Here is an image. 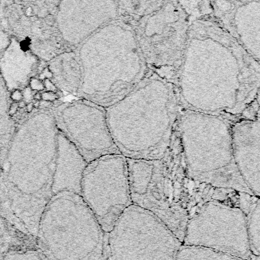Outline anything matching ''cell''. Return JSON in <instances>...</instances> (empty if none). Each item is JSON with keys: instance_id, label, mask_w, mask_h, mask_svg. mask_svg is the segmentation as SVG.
I'll return each mask as SVG.
<instances>
[{"instance_id": "cell-1", "label": "cell", "mask_w": 260, "mask_h": 260, "mask_svg": "<svg viewBox=\"0 0 260 260\" xmlns=\"http://www.w3.org/2000/svg\"><path fill=\"white\" fill-rule=\"evenodd\" d=\"M175 85L183 108L237 122L259 97V61L215 22L191 20Z\"/></svg>"}, {"instance_id": "cell-2", "label": "cell", "mask_w": 260, "mask_h": 260, "mask_svg": "<svg viewBox=\"0 0 260 260\" xmlns=\"http://www.w3.org/2000/svg\"><path fill=\"white\" fill-rule=\"evenodd\" d=\"M127 164L133 205L156 217L181 243L188 220L205 203L219 201L239 207L243 192L213 187L189 176L178 125L162 159H127Z\"/></svg>"}, {"instance_id": "cell-3", "label": "cell", "mask_w": 260, "mask_h": 260, "mask_svg": "<svg viewBox=\"0 0 260 260\" xmlns=\"http://www.w3.org/2000/svg\"><path fill=\"white\" fill-rule=\"evenodd\" d=\"M180 110L175 84L149 70L132 91L105 108L120 154L131 160L162 159L175 134Z\"/></svg>"}, {"instance_id": "cell-4", "label": "cell", "mask_w": 260, "mask_h": 260, "mask_svg": "<svg viewBox=\"0 0 260 260\" xmlns=\"http://www.w3.org/2000/svg\"><path fill=\"white\" fill-rule=\"evenodd\" d=\"M80 59L82 92L105 108L132 91L149 72L132 29L120 18L85 39Z\"/></svg>"}, {"instance_id": "cell-5", "label": "cell", "mask_w": 260, "mask_h": 260, "mask_svg": "<svg viewBox=\"0 0 260 260\" xmlns=\"http://www.w3.org/2000/svg\"><path fill=\"white\" fill-rule=\"evenodd\" d=\"M118 18L134 32L149 70L175 84L191 19L179 1H118Z\"/></svg>"}, {"instance_id": "cell-6", "label": "cell", "mask_w": 260, "mask_h": 260, "mask_svg": "<svg viewBox=\"0 0 260 260\" xmlns=\"http://www.w3.org/2000/svg\"><path fill=\"white\" fill-rule=\"evenodd\" d=\"M232 124L221 117L181 107L178 130L186 169L197 182L253 195L234 162Z\"/></svg>"}, {"instance_id": "cell-7", "label": "cell", "mask_w": 260, "mask_h": 260, "mask_svg": "<svg viewBox=\"0 0 260 260\" xmlns=\"http://www.w3.org/2000/svg\"><path fill=\"white\" fill-rule=\"evenodd\" d=\"M105 233L80 195H54L43 212L36 243L47 260H104Z\"/></svg>"}, {"instance_id": "cell-8", "label": "cell", "mask_w": 260, "mask_h": 260, "mask_svg": "<svg viewBox=\"0 0 260 260\" xmlns=\"http://www.w3.org/2000/svg\"><path fill=\"white\" fill-rule=\"evenodd\" d=\"M181 245L161 220L132 205L105 234L104 260H176Z\"/></svg>"}, {"instance_id": "cell-9", "label": "cell", "mask_w": 260, "mask_h": 260, "mask_svg": "<svg viewBox=\"0 0 260 260\" xmlns=\"http://www.w3.org/2000/svg\"><path fill=\"white\" fill-rule=\"evenodd\" d=\"M80 195L103 231H112L120 217L133 205L125 157L107 155L89 162L82 176Z\"/></svg>"}, {"instance_id": "cell-10", "label": "cell", "mask_w": 260, "mask_h": 260, "mask_svg": "<svg viewBox=\"0 0 260 260\" xmlns=\"http://www.w3.org/2000/svg\"><path fill=\"white\" fill-rule=\"evenodd\" d=\"M182 244L208 248L247 260L251 253L245 214L236 205L205 203L188 220Z\"/></svg>"}, {"instance_id": "cell-11", "label": "cell", "mask_w": 260, "mask_h": 260, "mask_svg": "<svg viewBox=\"0 0 260 260\" xmlns=\"http://www.w3.org/2000/svg\"><path fill=\"white\" fill-rule=\"evenodd\" d=\"M206 18L260 62V1H209Z\"/></svg>"}, {"instance_id": "cell-12", "label": "cell", "mask_w": 260, "mask_h": 260, "mask_svg": "<svg viewBox=\"0 0 260 260\" xmlns=\"http://www.w3.org/2000/svg\"><path fill=\"white\" fill-rule=\"evenodd\" d=\"M76 139L77 150L89 162L107 155L120 154L112 139L105 108L89 101L76 106Z\"/></svg>"}, {"instance_id": "cell-13", "label": "cell", "mask_w": 260, "mask_h": 260, "mask_svg": "<svg viewBox=\"0 0 260 260\" xmlns=\"http://www.w3.org/2000/svg\"><path fill=\"white\" fill-rule=\"evenodd\" d=\"M234 162L249 191L259 197L260 122L240 120L231 126Z\"/></svg>"}, {"instance_id": "cell-14", "label": "cell", "mask_w": 260, "mask_h": 260, "mask_svg": "<svg viewBox=\"0 0 260 260\" xmlns=\"http://www.w3.org/2000/svg\"><path fill=\"white\" fill-rule=\"evenodd\" d=\"M260 203L259 197L242 193L241 210L246 216V230L251 254L259 256L260 253Z\"/></svg>"}, {"instance_id": "cell-15", "label": "cell", "mask_w": 260, "mask_h": 260, "mask_svg": "<svg viewBox=\"0 0 260 260\" xmlns=\"http://www.w3.org/2000/svg\"><path fill=\"white\" fill-rule=\"evenodd\" d=\"M38 249L36 239L17 229L0 214V258L12 251Z\"/></svg>"}, {"instance_id": "cell-16", "label": "cell", "mask_w": 260, "mask_h": 260, "mask_svg": "<svg viewBox=\"0 0 260 260\" xmlns=\"http://www.w3.org/2000/svg\"><path fill=\"white\" fill-rule=\"evenodd\" d=\"M176 260H244L208 248L201 246L181 245ZM248 260V259H247Z\"/></svg>"}, {"instance_id": "cell-17", "label": "cell", "mask_w": 260, "mask_h": 260, "mask_svg": "<svg viewBox=\"0 0 260 260\" xmlns=\"http://www.w3.org/2000/svg\"><path fill=\"white\" fill-rule=\"evenodd\" d=\"M0 260H47V259L38 249H36L12 251L2 256Z\"/></svg>"}, {"instance_id": "cell-18", "label": "cell", "mask_w": 260, "mask_h": 260, "mask_svg": "<svg viewBox=\"0 0 260 260\" xmlns=\"http://www.w3.org/2000/svg\"><path fill=\"white\" fill-rule=\"evenodd\" d=\"M30 87L31 89L37 90V91H41V90H44V83L40 79H37L36 78H32L30 82Z\"/></svg>"}, {"instance_id": "cell-19", "label": "cell", "mask_w": 260, "mask_h": 260, "mask_svg": "<svg viewBox=\"0 0 260 260\" xmlns=\"http://www.w3.org/2000/svg\"><path fill=\"white\" fill-rule=\"evenodd\" d=\"M41 98L44 101L46 102H54L56 99H59V95L56 93L51 92H44L41 94Z\"/></svg>"}, {"instance_id": "cell-20", "label": "cell", "mask_w": 260, "mask_h": 260, "mask_svg": "<svg viewBox=\"0 0 260 260\" xmlns=\"http://www.w3.org/2000/svg\"><path fill=\"white\" fill-rule=\"evenodd\" d=\"M43 83H44V88L47 89V92H54V93H56L57 92V88L56 87V85L52 83L50 79H47L44 80L43 81Z\"/></svg>"}, {"instance_id": "cell-21", "label": "cell", "mask_w": 260, "mask_h": 260, "mask_svg": "<svg viewBox=\"0 0 260 260\" xmlns=\"http://www.w3.org/2000/svg\"><path fill=\"white\" fill-rule=\"evenodd\" d=\"M53 77V73H51V71L50 70L49 68L46 67L45 69L43 70L42 73H40V76H39V79L41 81H44V80L47 79H50Z\"/></svg>"}, {"instance_id": "cell-22", "label": "cell", "mask_w": 260, "mask_h": 260, "mask_svg": "<svg viewBox=\"0 0 260 260\" xmlns=\"http://www.w3.org/2000/svg\"><path fill=\"white\" fill-rule=\"evenodd\" d=\"M11 98L14 102L18 103V102H21L22 100H23V95H22V92L20 91V90H15V91L13 92L12 94Z\"/></svg>"}, {"instance_id": "cell-23", "label": "cell", "mask_w": 260, "mask_h": 260, "mask_svg": "<svg viewBox=\"0 0 260 260\" xmlns=\"http://www.w3.org/2000/svg\"><path fill=\"white\" fill-rule=\"evenodd\" d=\"M31 92H31V88H26L25 89V92L22 93V95H23V98L25 97V102H30V101L33 99V96H32V95H31Z\"/></svg>"}, {"instance_id": "cell-24", "label": "cell", "mask_w": 260, "mask_h": 260, "mask_svg": "<svg viewBox=\"0 0 260 260\" xmlns=\"http://www.w3.org/2000/svg\"><path fill=\"white\" fill-rule=\"evenodd\" d=\"M50 15L49 10L47 9V8H41V9L39 11L38 14L37 15V17L38 18H45L46 17H47V15Z\"/></svg>"}, {"instance_id": "cell-25", "label": "cell", "mask_w": 260, "mask_h": 260, "mask_svg": "<svg viewBox=\"0 0 260 260\" xmlns=\"http://www.w3.org/2000/svg\"><path fill=\"white\" fill-rule=\"evenodd\" d=\"M44 22L47 25H49V26H53L54 25V22H55V19H54V15L50 14L47 15V17L44 19Z\"/></svg>"}, {"instance_id": "cell-26", "label": "cell", "mask_w": 260, "mask_h": 260, "mask_svg": "<svg viewBox=\"0 0 260 260\" xmlns=\"http://www.w3.org/2000/svg\"><path fill=\"white\" fill-rule=\"evenodd\" d=\"M25 15H26L27 17H28V18H30V17L33 16L34 14H33V8H32V6H29L25 9Z\"/></svg>"}, {"instance_id": "cell-27", "label": "cell", "mask_w": 260, "mask_h": 260, "mask_svg": "<svg viewBox=\"0 0 260 260\" xmlns=\"http://www.w3.org/2000/svg\"><path fill=\"white\" fill-rule=\"evenodd\" d=\"M15 105H13L11 107V108H10V111H9V114H11V115H12V114H15V113L17 112V111H18V105L17 106H15Z\"/></svg>"}, {"instance_id": "cell-28", "label": "cell", "mask_w": 260, "mask_h": 260, "mask_svg": "<svg viewBox=\"0 0 260 260\" xmlns=\"http://www.w3.org/2000/svg\"><path fill=\"white\" fill-rule=\"evenodd\" d=\"M33 99H35V101H38V102H41V100L42 98H41V93H40V92H36L35 95H33Z\"/></svg>"}, {"instance_id": "cell-29", "label": "cell", "mask_w": 260, "mask_h": 260, "mask_svg": "<svg viewBox=\"0 0 260 260\" xmlns=\"http://www.w3.org/2000/svg\"><path fill=\"white\" fill-rule=\"evenodd\" d=\"M33 108H34L33 102H28V103L26 105V110L28 113L31 112L32 110H33Z\"/></svg>"}, {"instance_id": "cell-30", "label": "cell", "mask_w": 260, "mask_h": 260, "mask_svg": "<svg viewBox=\"0 0 260 260\" xmlns=\"http://www.w3.org/2000/svg\"><path fill=\"white\" fill-rule=\"evenodd\" d=\"M17 105H18V108L20 109H24L25 107H26V102H25L24 100H22L21 102H19L18 103H17Z\"/></svg>"}, {"instance_id": "cell-31", "label": "cell", "mask_w": 260, "mask_h": 260, "mask_svg": "<svg viewBox=\"0 0 260 260\" xmlns=\"http://www.w3.org/2000/svg\"><path fill=\"white\" fill-rule=\"evenodd\" d=\"M1 24H2V26L3 28H7L8 27V21L6 19V18H3V19L1 21Z\"/></svg>"}, {"instance_id": "cell-32", "label": "cell", "mask_w": 260, "mask_h": 260, "mask_svg": "<svg viewBox=\"0 0 260 260\" xmlns=\"http://www.w3.org/2000/svg\"><path fill=\"white\" fill-rule=\"evenodd\" d=\"M40 104H41V105L43 106V107H44V108L49 107V106L51 105V102H46V101H43V102H40Z\"/></svg>"}, {"instance_id": "cell-33", "label": "cell", "mask_w": 260, "mask_h": 260, "mask_svg": "<svg viewBox=\"0 0 260 260\" xmlns=\"http://www.w3.org/2000/svg\"><path fill=\"white\" fill-rule=\"evenodd\" d=\"M248 260H259V256H254V255L251 254L250 256H249V258L248 259Z\"/></svg>"}, {"instance_id": "cell-34", "label": "cell", "mask_w": 260, "mask_h": 260, "mask_svg": "<svg viewBox=\"0 0 260 260\" xmlns=\"http://www.w3.org/2000/svg\"><path fill=\"white\" fill-rule=\"evenodd\" d=\"M29 18H30V21L31 22H35L38 20V18L37 17V15H33V16L30 17Z\"/></svg>"}, {"instance_id": "cell-35", "label": "cell", "mask_w": 260, "mask_h": 260, "mask_svg": "<svg viewBox=\"0 0 260 260\" xmlns=\"http://www.w3.org/2000/svg\"><path fill=\"white\" fill-rule=\"evenodd\" d=\"M33 105H34V108H38L41 106L40 102H38V101H35V102L33 103Z\"/></svg>"}, {"instance_id": "cell-36", "label": "cell", "mask_w": 260, "mask_h": 260, "mask_svg": "<svg viewBox=\"0 0 260 260\" xmlns=\"http://www.w3.org/2000/svg\"><path fill=\"white\" fill-rule=\"evenodd\" d=\"M0 259H1V258H0Z\"/></svg>"}]
</instances>
